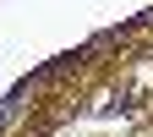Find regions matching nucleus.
<instances>
[{
	"instance_id": "obj_1",
	"label": "nucleus",
	"mask_w": 153,
	"mask_h": 137,
	"mask_svg": "<svg viewBox=\"0 0 153 137\" xmlns=\"http://www.w3.org/2000/svg\"><path fill=\"white\" fill-rule=\"evenodd\" d=\"M0 126H6V104H0Z\"/></svg>"
}]
</instances>
